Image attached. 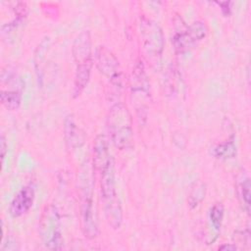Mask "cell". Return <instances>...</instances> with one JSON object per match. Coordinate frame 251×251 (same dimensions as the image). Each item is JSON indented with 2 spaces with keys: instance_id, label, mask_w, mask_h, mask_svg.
Here are the masks:
<instances>
[{
  "instance_id": "obj_1",
  "label": "cell",
  "mask_w": 251,
  "mask_h": 251,
  "mask_svg": "<svg viewBox=\"0 0 251 251\" xmlns=\"http://www.w3.org/2000/svg\"><path fill=\"white\" fill-rule=\"evenodd\" d=\"M93 164L99 176L101 199L106 219L109 225L117 229L123 223V209L116 190L114 161L104 135H98L95 138Z\"/></svg>"
},
{
  "instance_id": "obj_2",
  "label": "cell",
  "mask_w": 251,
  "mask_h": 251,
  "mask_svg": "<svg viewBox=\"0 0 251 251\" xmlns=\"http://www.w3.org/2000/svg\"><path fill=\"white\" fill-rule=\"evenodd\" d=\"M107 124L111 139L116 147L125 150L132 146V119L126 106L121 102L114 104L110 108Z\"/></svg>"
},
{
  "instance_id": "obj_3",
  "label": "cell",
  "mask_w": 251,
  "mask_h": 251,
  "mask_svg": "<svg viewBox=\"0 0 251 251\" xmlns=\"http://www.w3.org/2000/svg\"><path fill=\"white\" fill-rule=\"evenodd\" d=\"M38 234L47 249L60 250L63 248L61 217L55 205L48 204L43 208L38 222Z\"/></svg>"
},
{
  "instance_id": "obj_4",
  "label": "cell",
  "mask_w": 251,
  "mask_h": 251,
  "mask_svg": "<svg viewBox=\"0 0 251 251\" xmlns=\"http://www.w3.org/2000/svg\"><path fill=\"white\" fill-rule=\"evenodd\" d=\"M139 30L142 46L150 60H158L164 49V35L161 27L154 21L145 17L140 19Z\"/></svg>"
},
{
  "instance_id": "obj_5",
  "label": "cell",
  "mask_w": 251,
  "mask_h": 251,
  "mask_svg": "<svg viewBox=\"0 0 251 251\" xmlns=\"http://www.w3.org/2000/svg\"><path fill=\"white\" fill-rule=\"evenodd\" d=\"M207 34L208 27L206 24L201 21L194 22L184 28L180 27L179 30L176 31L173 38L175 49L178 53H183L204 39Z\"/></svg>"
},
{
  "instance_id": "obj_6",
  "label": "cell",
  "mask_w": 251,
  "mask_h": 251,
  "mask_svg": "<svg viewBox=\"0 0 251 251\" xmlns=\"http://www.w3.org/2000/svg\"><path fill=\"white\" fill-rule=\"evenodd\" d=\"M81 228L84 236L88 239H93L99 234L98 218L93 204L92 190L87 183L84 185L82 192V200L80 206Z\"/></svg>"
},
{
  "instance_id": "obj_7",
  "label": "cell",
  "mask_w": 251,
  "mask_h": 251,
  "mask_svg": "<svg viewBox=\"0 0 251 251\" xmlns=\"http://www.w3.org/2000/svg\"><path fill=\"white\" fill-rule=\"evenodd\" d=\"M95 64L99 72L116 86L122 85V72L116 56L105 46H99L95 52Z\"/></svg>"
},
{
  "instance_id": "obj_8",
  "label": "cell",
  "mask_w": 251,
  "mask_h": 251,
  "mask_svg": "<svg viewBox=\"0 0 251 251\" xmlns=\"http://www.w3.org/2000/svg\"><path fill=\"white\" fill-rule=\"evenodd\" d=\"M131 93L134 96L137 103L140 104L139 110H143V102L148 97L149 93V81L145 73L144 65L142 62H137L132 70L130 78Z\"/></svg>"
},
{
  "instance_id": "obj_9",
  "label": "cell",
  "mask_w": 251,
  "mask_h": 251,
  "mask_svg": "<svg viewBox=\"0 0 251 251\" xmlns=\"http://www.w3.org/2000/svg\"><path fill=\"white\" fill-rule=\"evenodd\" d=\"M35 197L34 188L32 185H25L22 187L16 195L13 197L10 206L9 213L13 218H19L25 215L32 206Z\"/></svg>"
},
{
  "instance_id": "obj_10",
  "label": "cell",
  "mask_w": 251,
  "mask_h": 251,
  "mask_svg": "<svg viewBox=\"0 0 251 251\" xmlns=\"http://www.w3.org/2000/svg\"><path fill=\"white\" fill-rule=\"evenodd\" d=\"M236 192H237V196L238 199L242 205V207L246 210V212L249 214L250 212V196H251V192H250V188H251V184H250V178L248 176V175L246 174V172L241 169L240 172L238 173V175L236 176Z\"/></svg>"
},
{
  "instance_id": "obj_11",
  "label": "cell",
  "mask_w": 251,
  "mask_h": 251,
  "mask_svg": "<svg viewBox=\"0 0 251 251\" xmlns=\"http://www.w3.org/2000/svg\"><path fill=\"white\" fill-rule=\"evenodd\" d=\"M1 103L11 111L18 110L22 101L21 89H1Z\"/></svg>"
},
{
  "instance_id": "obj_12",
  "label": "cell",
  "mask_w": 251,
  "mask_h": 251,
  "mask_svg": "<svg viewBox=\"0 0 251 251\" xmlns=\"http://www.w3.org/2000/svg\"><path fill=\"white\" fill-rule=\"evenodd\" d=\"M224 211H225L224 205L222 203H216L210 209V213H209L210 226H211L213 232H215L216 235L221 230V226H222V223H223V219H224Z\"/></svg>"
},
{
  "instance_id": "obj_13",
  "label": "cell",
  "mask_w": 251,
  "mask_h": 251,
  "mask_svg": "<svg viewBox=\"0 0 251 251\" xmlns=\"http://www.w3.org/2000/svg\"><path fill=\"white\" fill-rule=\"evenodd\" d=\"M65 135L67 142L71 147H74L77 143V139L79 140V133H77L75 124L71 118H68L65 123Z\"/></svg>"
},
{
  "instance_id": "obj_14",
  "label": "cell",
  "mask_w": 251,
  "mask_h": 251,
  "mask_svg": "<svg viewBox=\"0 0 251 251\" xmlns=\"http://www.w3.org/2000/svg\"><path fill=\"white\" fill-rule=\"evenodd\" d=\"M236 151V147L235 144L233 142V139L228 140L226 143H222L219 144L216 148H215V156L218 158H232L235 154Z\"/></svg>"
},
{
  "instance_id": "obj_15",
  "label": "cell",
  "mask_w": 251,
  "mask_h": 251,
  "mask_svg": "<svg viewBox=\"0 0 251 251\" xmlns=\"http://www.w3.org/2000/svg\"><path fill=\"white\" fill-rule=\"evenodd\" d=\"M205 197V184L204 183H198L195 187H193L192 191L190 192L188 203L191 208H195L199 205V203L204 199Z\"/></svg>"
},
{
  "instance_id": "obj_16",
  "label": "cell",
  "mask_w": 251,
  "mask_h": 251,
  "mask_svg": "<svg viewBox=\"0 0 251 251\" xmlns=\"http://www.w3.org/2000/svg\"><path fill=\"white\" fill-rule=\"evenodd\" d=\"M7 148H8V146H7V143H6L5 136L1 135V138H0V149H1V158H2V160H4V158H5V154H6Z\"/></svg>"
},
{
  "instance_id": "obj_17",
  "label": "cell",
  "mask_w": 251,
  "mask_h": 251,
  "mask_svg": "<svg viewBox=\"0 0 251 251\" xmlns=\"http://www.w3.org/2000/svg\"><path fill=\"white\" fill-rule=\"evenodd\" d=\"M235 249H237V247L232 244H224L219 247V250H235Z\"/></svg>"
},
{
  "instance_id": "obj_18",
  "label": "cell",
  "mask_w": 251,
  "mask_h": 251,
  "mask_svg": "<svg viewBox=\"0 0 251 251\" xmlns=\"http://www.w3.org/2000/svg\"><path fill=\"white\" fill-rule=\"evenodd\" d=\"M219 5H221V6H224V5H226V6H228V4H229V2H219L218 3ZM229 10H230V8H224L223 9V12L226 14V15H227L228 13H229Z\"/></svg>"
}]
</instances>
